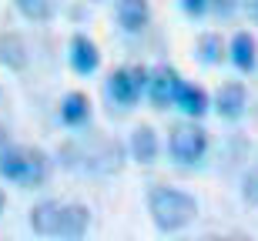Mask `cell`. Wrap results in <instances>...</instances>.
<instances>
[{
	"label": "cell",
	"mask_w": 258,
	"mask_h": 241,
	"mask_svg": "<svg viewBox=\"0 0 258 241\" xmlns=\"http://www.w3.org/2000/svg\"><path fill=\"white\" fill-rule=\"evenodd\" d=\"M30 228L44 238H84L91 211L84 204H60V201H40L30 208Z\"/></svg>",
	"instance_id": "6da1fadb"
},
{
	"label": "cell",
	"mask_w": 258,
	"mask_h": 241,
	"mask_svg": "<svg viewBox=\"0 0 258 241\" xmlns=\"http://www.w3.org/2000/svg\"><path fill=\"white\" fill-rule=\"evenodd\" d=\"M67 171L77 174H111L121 168V144L107 141V137H91V141H71L60 151Z\"/></svg>",
	"instance_id": "7a4b0ae2"
},
{
	"label": "cell",
	"mask_w": 258,
	"mask_h": 241,
	"mask_svg": "<svg viewBox=\"0 0 258 241\" xmlns=\"http://www.w3.org/2000/svg\"><path fill=\"white\" fill-rule=\"evenodd\" d=\"M148 211H151V221L158 231H181L198 218V201L178 188L154 184L148 191Z\"/></svg>",
	"instance_id": "3957f363"
},
{
	"label": "cell",
	"mask_w": 258,
	"mask_h": 241,
	"mask_svg": "<svg viewBox=\"0 0 258 241\" xmlns=\"http://www.w3.org/2000/svg\"><path fill=\"white\" fill-rule=\"evenodd\" d=\"M0 174L20 188H40L50 178V157L40 147H4L0 154Z\"/></svg>",
	"instance_id": "277c9868"
},
{
	"label": "cell",
	"mask_w": 258,
	"mask_h": 241,
	"mask_svg": "<svg viewBox=\"0 0 258 241\" xmlns=\"http://www.w3.org/2000/svg\"><path fill=\"white\" fill-rule=\"evenodd\" d=\"M208 151V131L201 124L191 121H181V124L171 127V137H168V154L178 164H198Z\"/></svg>",
	"instance_id": "5b68a950"
},
{
	"label": "cell",
	"mask_w": 258,
	"mask_h": 241,
	"mask_svg": "<svg viewBox=\"0 0 258 241\" xmlns=\"http://www.w3.org/2000/svg\"><path fill=\"white\" fill-rule=\"evenodd\" d=\"M144 81H148V70L144 67H117L107 77V97L121 107H134L141 91H144Z\"/></svg>",
	"instance_id": "8992f818"
},
{
	"label": "cell",
	"mask_w": 258,
	"mask_h": 241,
	"mask_svg": "<svg viewBox=\"0 0 258 241\" xmlns=\"http://www.w3.org/2000/svg\"><path fill=\"white\" fill-rule=\"evenodd\" d=\"M178 84H181L178 70L168 67V64H158L154 70H148L144 91H148V97H151V104L158 107V111H164V107L174 101V91H178Z\"/></svg>",
	"instance_id": "52a82bcc"
},
{
	"label": "cell",
	"mask_w": 258,
	"mask_h": 241,
	"mask_svg": "<svg viewBox=\"0 0 258 241\" xmlns=\"http://www.w3.org/2000/svg\"><path fill=\"white\" fill-rule=\"evenodd\" d=\"M97 64H101L97 44L87 37V34H74V40H71V67H74V74L91 77V74L97 70Z\"/></svg>",
	"instance_id": "ba28073f"
},
{
	"label": "cell",
	"mask_w": 258,
	"mask_h": 241,
	"mask_svg": "<svg viewBox=\"0 0 258 241\" xmlns=\"http://www.w3.org/2000/svg\"><path fill=\"white\" fill-rule=\"evenodd\" d=\"M117 24L124 34H144L151 24V4L148 0H117Z\"/></svg>",
	"instance_id": "9c48e42d"
},
{
	"label": "cell",
	"mask_w": 258,
	"mask_h": 241,
	"mask_svg": "<svg viewBox=\"0 0 258 241\" xmlns=\"http://www.w3.org/2000/svg\"><path fill=\"white\" fill-rule=\"evenodd\" d=\"M245 107H248V94H245V87H241L238 81L225 84L218 94H215V111H218V117H225V121H238V117L245 114Z\"/></svg>",
	"instance_id": "30bf717a"
},
{
	"label": "cell",
	"mask_w": 258,
	"mask_h": 241,
	"mask_svg": "<svg viewBox=\"0 0 258 241\" xmlns=\"http://www.w3.org/2000/svg\"><path fill=\"white\" fill-rule=\"evenodd\" d=\"M0 64L7 70H24L30 64V50H27V40L14 34V30H4L0 34Z\"/></svg>",
	"instance_id": "8fae6325"
},
{
	"label": "cell",
	"mask_w": 258,
	"mask_h": 241,
	"mask_svg": "<svg viewBox=\"0 0 258 241\" xmlns=\"http://www.w3.org/2000/svg\"><path fill=\"white\" fill-rule=\"evenodd\" d=\"M174 107H181L184 114L188 117H195V121H198L201 114H205V111H208V94H205V91H201V87H195V84H178V91H174V101H171Z\"/></svg>",
	"instance_id": "7c38bea8"
},
{
	"label": "cell",
	"mask_w": 258,
	"mask_h": 241,
	"mask_svg": "<svg viewBox=\"0 0 258 241\" xmlns=\"http://www.w3.org/2000/svg\"><path fill=\"white\" fill-rule=\"evenodd\" d=\"M131 157L138 164H151L154 157H158V134H154V127L141 124V127H134L131 131Z\"/></svg>",
	"instance_id": "4fadbf2b"
},
{
	"label": "cell",
	"mask_w": 258,
	"mask_h": 241,
	"mask_svg": "<svg viewBox=\"0 0 258 241\" xmlns=\"http://www.w3.org/2000/svg\"><path fill=\"white\" fill-rule=\"evenodd\" d=\"M87 117H91V101H87V94L71 91V94L64 97V104H60V121H64L67 127H81V124H87Z\"/></svg>",
	"instance_id": "5bb4252c"
},
{
	"label": "cell",
	"mask_w": 258,
	"mask_h": 241,
	"mask_svg": "<svg viewBox=\"0 0 258 241\" xmlns=\"http://www.w3.org/2000/svg\"><path fill=\"white\" fill-rule=\"evenodd\" d=\"M255 60H258L255 37H251V34H245V30H241V34H235V37H231V64L248 74V70H255Z\"/></svg>",
	"instance_id": "9a60e30c"
},
{
	"label": "cell",
	"mask_w": 258,
	"mask_h": 241,
	"mask_svg": "<svg viewBox=\"0 0 258 241\" xmlns=\"http://www.w3.org/2000/svg\"><path fill=\"white\" fill-rule=\"evenodd\" d=\"M17 10L27 20H50L57 10V0H17Z\"/></svg>",
	"instance_id": "2e32d148"
},
{
	"label": "cell",
	"mask_w": 258,
	"mask_h": 241,
	"mask_svg": "<svg viewBox=\"0 0 258 241\" xmlns=\"http://www.w3.org/2000/svg\"><path fill=\"white\" fill-rule=\"evenodd\" d=\"M198 57H201V64H218L221 60V37L218 34H205V37H201Z\"/></svg>",
	"instance_id": "e0dca14e"
},
{
	"label": "cell",
	"mask_w": 258,
	"mask_h": 241,
	"mask_svg": "<svg viewBox=\"0 0 258 241\" xmlns=\"http://www.w3.org/2000/svg\"><path fill=\"white\" fill-rule=\"evenodd\" d=\"M181 10L188 17H201V14L208 10V0H181Z\"/></svg>",
	"instance_id": "ac0fdd59"
},
{
	"label": "cell",
	"mask_w": 258,
	"mask_h": 241,
	"mask_svg": "<svg viewBox=\"0 0 258 241\" xmlns=\"http://www.w3.org/2000/svg\"><path fill=\"white\" fill-rule=\"evenodd\" d=\"M245 10H248V17L255 20V27H258V0H245Z\"/></svg>",
	"instance_id": "d6986e66"
},
{
	"label": "cell",
	"mask_w": 258,
	"mask_h": 241,
	"mask_svg": "<svg viewBox=\"0 0 258 241\" xmlns=\"http://www.w3.org/2000/svg\"><path fill=\"white\" fill-rule=\"evenodd\" d=\"M4 147H7V127L0 124V154H4Z\"/></svg>",
	"instance_id": "ffe728a7"
},
{
	"label": "cell",
	"mask_w": 258,
	"mask_h": 241,
	"mask_svg": "<svg viewBox=\"0 0 258 241\" xmlns=\"http://www.w3.org/2000/svg\"><path fill=\"white\" fill-rule=\"evenodd\" d=\"M0 214H4V191H0Z\"/></svg>",
	"instance_id": "44dd1931"
}]
</instances>
